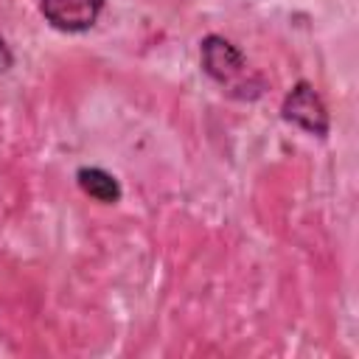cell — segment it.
I'll return each instance as SVG.
<instances>
[{
	"label": "cell",
	"mask_w": 359,
	"mask_h": 359,
	"mask_svg": "<svg viewBox=\"0 0 359 359\" xmlns=\"http://www.w3.org/2000/svg\"><path fill=\"white\" fill-rule=\"evenodd\" d=\"M199 65L219 87H227V93L236 98H255L264 90V81H261V76H255L250 70L247 56L230 39H224L219 34L202 36Z\"/></svg>",
	"instance_id": "1"
},
{
	"label": "cell",
	"mask_w": 359,
	"mask_h": 359,
	"mask_svg": "<svg viewBox=\"0 0 359 359\" xmlns=\"http://www.w3.org/2000/svg\"><path fill=\"white\" fill-rule=\"evenodd\" d=\"M39 11L56 31L84 34L98 22L104 0H39Z\"/></svg>",
	"instance_id": "3"
},
{
	"label": "cell",
	"mask_w": 359,
	"mask_h": 359,
	"mask_svg": "<svg viewBox=\"0 0 359 359\" xmlns=\"http://www.w3.org/2000/svg\"><path fill=\"white\" fill-rule=\"evenodd\" d=\"M11 67H14V53H11L8 42L0 36V76H3V73H8Z\"/></svg>",
	"instance_id": "5"
},
{
	"label": "cell",
	"mask_w": 359,
	"mask_h": 359,
	"mask_svg": "<svg viewBox=\"0 0 359 359\" xmlns=\"http://www.w3.org/2000/svg\"><path fill=\"white\" fill-rule=\"evenodd\" d=\"M76 182H79V188H81L90 199H95V202H101V205H115V202L121 199V194H123L118 177L109 174V171L101 168V165H81V168L76 171Z\"/></svg>",
	"instance_id": "4"
},
{
	"label": "cell",
	"mask_w": 359,
	"mask_h": 359,
	"mask_svg": "<svg viewBox=\"0 0 359 359\" xmlns=\"http://www.w3.org/2000/svg\"><path fill=\"white\" fill-rule=\"evenodd\" d=\"M280 115L286 123L309 132V135H317V137H325L328 129H331V118H328V107L325 101L320 98V93L314 90L311 81H297L283 104H280Z\"/></svg>",
	"instance_id": "2"
}]
</instances>
